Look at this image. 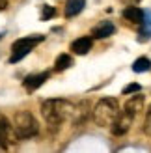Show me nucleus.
Returning <instances> with one entry per match:
<instances>
[{
  "instance_id": "nucleus-1",
  "label": "nucleus",
  "mask_w": 151,
  "mask_h": 153,
  "mask_svg": "<svg viewBox=\"0 0 151 153\" xmlns=\"http://www.w3.org/2000/svg\"><path fill=\"white\" fill-rule=\"evenodd\" d=\"M75 105L65 101V99H47L41 105V114L50 125H60L65 120L73 118Z\"/></svg>"
},
{
  "instance_id": "nucleus-2",
  "label": "nucleus",
  "mask_w": 151,
  "mask_h": 153,
  "mask_svg": "<svg viewBox=\"0 0 151 153\" xmlns=\"http://www.w3.org/2000/svg\"><path fill=\"white\" fill-rule=\"evenodd\" d=\"M118 114H119L118 101L116 99H110V97H104L93 108V121L99 127H108V125H112V121L116 120Z\"/></svg>"
},
{
  "instance_id": "nucleus-3",
  "label": "nucleus",
  "mask_w": 151,
  "mask_h": 153,
  "mask_svg": "<svg viewBox=\"0 0 151 153\" xmlns=\"http://www.w3.org/2000/svg\"><path fill=\"white\" fill-rule=\"evenodd\" d=\"M37 121L30 112L21 110L15 114V134L19 138H32L37 134Z\"/></svg>"
},
{
  "instance_id": "nucleus-4",
  "label": "nucleus",
  "mask_w": 151,
  "mask_h": 153,
  "mask_svg": "<svg viewBox=\"0 0 151 153\" xmlns=\"http://www.w3.org/2000/svg\"><path fill=\"white\" fill-rule=\"evenodd\" d=\"M41 41H43V36H28V37H21V39H17L11 45L10 62L15 64V62H19V60H22L30 51H34V47L37 43H41Z\"/></svg>"
},
{
  "instance_id": "nucleus-5",
  "label": "nucleus",
  "mask_w": 151,
  "mask_h": 153,
  "mask_svg": "<svg viewBox=\"0 0 151 153\" xmlns=\"http://www.w3.org/2000/svg\"><path fill=\"white\" fill-rule=\"evenodd\" d=\"M132 120H134V116L132 114H129V112H119L118 116H116V120L112 121V133L114 134H125L127 131L131 129V125H132Z\"/></svg>"
},
{
  "instance_id": "nucleus-6",
  "label": "nucleus",
  "mask_w": 151,
  "mask_h": 153,
  "mask_svg": "<svg viewBox=\"0 0 151 153\" xmlns=\"http://www.w3.org/2000/svg\"><path fill=\"white\" fill-rule=\"evenodd\" d=\"M49 76H50V73H47V71L37 73V75H30V76H26V79H24V88H26L28 91H34V90L39 88L41 84L49 79Z\"/></svg>"
},
{
  "instance_id": "nucleus-7",
  "label": "nucleus",
  "mask_w": 151,
  "mask_h": 153,
  "mask_svg": "<svg viewBox=\"0 0 151 153\" xmlns=\"http://www.w3.org/2000/svg\"><path fill=\"white\" fill-rule=\"evenodd\" d=\"M140 110H144V95H140V91H136V95H132L129 101L125 103V112L136 116Z\"/></svg>"
},
{
  "instance_id": "nucleus-8",
  "label": "nucleus",
  "mask_w": 151,
  "mask_h": 153,
  "mask_svg": "<svg viewBox=\"0 0 151 153\" xmlns=\"http://www.w3.org/2000/svg\"><path fill=\"white\" fill-rule=\"evenodd\" d=\"M92 45H93L92 37H78L71 43V51L75 54H86V52L92 51Z\"/></svg>"
},
{
  "instance_id": "nucleus-9",
  "label": "nucleus",
  "mask_w": 151,
  "mask_h": 153,
  "mask_svg": "<svg viewBox=\"0 0 151 153\" xmlns=\"http://www.w3.org/2000/svg\"><path fill=\"white\" fill-rule=\"evenodd\" d=\"M123 17L127 21L134 22V25H140L142 19H144V11H142L140 7H136V6H127L123 10Z\"/></svg>"
},
{
  "instance_id": "nucleus-10",
  "label": "nucleus",
  "mask_w": 151,
  "mask_h": 153,
  "mask_svg": "<svg viewBox=\"0 0 151 153\" xmlns=\"http://www.w3.org/2000/svg\"><path fill=\"white\" fill-rule=\"evenodd\" d=\"M114 32H116V28H114V25H112V22H103V25H99L97 28H93L92 36L97 37V39H104V37L112 36Z\"/></svg>"
},
{
  "instance_id": "nucleus-11",
  "label": "nucleus",
  "mask_w": 151,
  "mask_h": 153,
  "mask_svg": "<svg viewBox=\"0 0 151 153\" xmlns=\"http://www.w3.org/2000/svg\"><path fill=\"white\" fill-rule=\"evenodd\" d=\"M84 6H86L84 0H67L65 15H67V17H75V15H78L82 10H84Z\"/></svg>"
},
{
  "instance_id": "nucleus-12",
  "label": "nucleus",
  "mask_w": 151,
  "mask_h": 153,
  "mask_svg": "<svg viewBox=\"0 0 151 153\" xmlns=\"http://www.w3.org/2000/svg\"><path fill=\"white\" fill-rule=\"evenodd\" d=\"M142 32H140V39H149V36H151V10H146L144 11V19H142Z\"/></svg>"
},
{
  "instance_id": "nucleus-13",
  "label": "nucleus",
  "mask_w": 151,
  "mask_h": 153,
  "mask_svg": "<svg viewBox=\"0 0 151 153\" xmlns=\"http://www.w3.org/2000/svg\"><path fill=\"white\" fill-rule=\"evenodd\" d=\"M56 71H64V69H69V67L73 65V58L69 54H60L56 58Z\"/></svg>"
},
{
  "instance_id": "nucleus-14",
  "label": "nucleus",
  "mask_w": 151,
  "mask_h": 153,
  "mask_svg": "<svg viewBox=\"0 0 151 153\" xmlns=\"http://www.w3.org/2000/svg\"><path fill=\"white\" fill-rule=\"evenodd\" d=\"M151 69V60L149 58H138L136 62L132 64V71L134 73H144V71H149Z\"/></svg>"
},
{
  "instance_id": "nucleus-15",
  "label": "nucleus",
  "mask_w": 151,
  "mask_h": 153,
  "mask_svg": "<svg viewBox=\"0 0 151 153\" xmlns=\"http://www.w3.org/2000/svg\"><path fill=\"white\" fill-rule=\"evenodd\" d=\"M142 131H144L147 136H151V105H149V108L146 112V120H144V127H142Z\"/></svg>"
},
{
  "instance_id": "nucleus-16",
  "label": "nucleus",
  "mask_w": 151,
  "mask_h": 153,
  "mask_svg": "<svg viewBox=\"0 0 151 153\" xmlns=\"http://www.w3.org/2000/svg\"><path fill=\"white\" fill-rule=\"evenodd\" d=\"M136 91H142V86L136 82H132V84H127L123 88V95H131V94H136Z\"/></svg>"
},
{
  "instance_id": "nucleus-17",
  "label": "nucleus",
  "mask_w": 151,
  "mask_h": 153,
  "mask_svg": "<svg viewBox=\"0 0 151 153\" xmlns=\"http://www.w3.org/2000/svg\"><path fill=\"white\" fill-rule=\"evenodd\" d=\"M54 13H56V11H54V7H50V6H43V15H41V19H43V21H47V19H50Z\"/></svg>"
},
{
  "instance_id": "nucleus-18",
  "label": "nucleus",
  "mask_w": 151,
  "mask_h": 153,
  "mask_svg": "<svg viewBox=\"0 0 151 153\" xmlns=\"http://www.w3.org/2000/svg\"><path fill=\"white\" fill-rule=\"evenodd\" d=\"M6 140H7V136L2 133V129H0V146L2 148H6Z\"/></svg>"
},
{
  "instance_id": "nucleus-19",
  "label": "nucleus",
  "mask_w": 151,
  "mask_h": 153,
  "mask_svg": "<svg viewBox=\"0 0 151 153\" xmlns=\"http://www.w3.org/2000/svg\"><path fill=\"white\" fill-rule=\"evenodd\" d=\"M7 7V0H0V11H4Z\"/></svg>"
},
{
  "instance_id": "nucleus-20",
  "label": "nucleus",
  "mask_w": 151,
  "mask_h": 153,
  "mask_svg": "<svg viewBox=\"0 0 151 153\" xmlns=\"http://www.w3.org/2000/svg\"><path fill=\"white\" fill-rule=\"evenodd\" d=\"M123 2H125V4H129V6H134V4L138 2V0H123Z\"/></svg>"
},
{
  "instance_id": "nucleus-21",
  "label": "nucleus",
  "mask_w": 151,
  "mask_h": 153,
  "mask_svg": "<svg viewBox=\"0 0 151 153\" xmlns=\"http://www.w3.org/2000/svg\"><path fill=\"white\" fill-rule=\"evenodd\" d=\"M2 36H4V34H0V37H2Z\"/></svg>"
}]
</instances>
